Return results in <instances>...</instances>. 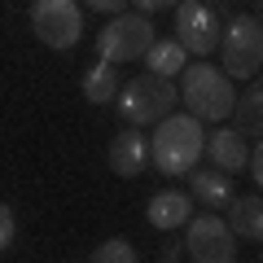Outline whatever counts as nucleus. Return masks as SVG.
Segmentation results:
<instances>
[{
	"mask_svg": "<svg viewBox=\"0 0 263 263\" xmlns=\"http://www.w3.org/2000/svg\"><path fill=\"white\" fill-rule=\"evenodd\" d=\"M206 132L197 114H162L154 123V141H149V162L162 176H189L202 158Z\"/></svg>",
	"mask_w": 263,
	"mask_h": 263,
	"instance_id": "obj_1",
	"label": "nucleus"
},
{
	"mask_svg": "<svg viewBox=\"0 0 263 263\" xmlns=\"http://www.w3.org/2000/svg\"><path fill=\"white\" fill-rule=\"evenodd\" d=\"M180 75H184V105L197 114V119L224 123L228 114H233L237 92H233V79H228V75H219L215 66H206V62L184 66Z\"/></svg>",
	"mask_w": 263,
	"mask_h": 263,
	"instance_id": "obj_2",
	"label": "nucleus"
},
{
	"mask_svg": "<svg viewBox=\"0 0 263 263\" xmlns=\"http://www.w3.org/2000/svg\"><path fill=\"white\" fill-rule=\"evenodd\" d=\"M224 75L228 79H254L259 75V66H263V22L259 13H237L233 22H228L224 31Z\"/></svg>",
	"mask_w": 263,
	"mask_h": 263,
	"instance_id": "obj_3",
	"label": "nucleus"
},
{
	"mask_svg": "<svg viewBox=\"0 0 263 263\" xmlns=\"http://www.w3.org/2000/svg\"><path fill=\"white\" fill-rule=\"evenodd\" d=\"M149 40H154L149 13H114L101 27V35H97V48H101V62L123 66V62H136L149 48Z\"/></svg>",
	"mask_w": 263,
	"mask_h": 263,
	"instance_id": "obj_4",
	"label": "nucleus"
},
{
	"mask_svg": "<svg viewBox=\"0 0 263 263\" xmlns=\"http://www.w3.org/2000/svg\"><path fill=\"white\" fill-rule=\"evenodd\" d=\"M176 97L180 92L162 75H145V79H132L127 88H119V114L132 127H145V123H158L162 114L176 110Z\"/></svg>",
	"mask_w": 263,
	"mask_h": 263,
	"instance_id": "obj_5",
	"label": "nucleus"
},
{
	"mask_svg": "<svg viewBox=\"0 0 263 263\" xmlns=\"http://www.w3.org/2000/svg\"><path fill=\"white\" fill-rule=\"evenodd\" d=\"M31 27L48 48H75L79 35H84V13H79L75 0H35Z\"/></svg>",
	"mask_w": 263,
	"mask_h": 263,
	"instance_id": "obj_6",
	"label": "nucleus"
},
{
	"mask_svg": "<svg viewBox=\"0 0 263 263\" xmlns=\"http://www.w3.org/2000/svg\"><path fill=\"white\" fill-rule=\"evenodd\" d=\"M184 250L197 263H233L237 259V237L219 215H189V233H184Z\"/></svg>",
	"mask_w": 263,
	"mask_h": 263,
	"instance_id": "obj_7",
	"label": "nucleus"
},
{
	"mask_svg": "<svg viewBox=\"0 0 263 263\" xmlns=\"http://www.w3.org/2000/svg\"><path fill=\"white\" fill-rule=\"evenodd\" d=\"M176 40L184 44V53L206 57L219 44V18L206 9V0H176Z\"/></svg>",
	"mask_w": 263,
	"mask_h": 263,
	"instance_id": "obj_8",
	"label": "nucleus"
},
{
	"mask_svg": "<svg viewBox=\"0 0 263 263\" xmlns=\"http://www.w3.org/2000/svg\"><path fill=\"white\" fill-rule=\"evenodd\" d=\"M110 167H114V176H123V180H136L145 167H149V141L141 136V127H132V123H127V127L114 136Z\"/></svg>",
	"mask_w": 263,
	"mask_h": 263,
	"instance_id": "obj_9",
	"label": "nucleus"
},
{
	"mask_svg": "<svg viewBox=\"0 0 263 263\" xmlns=\"http://www.w3.org/2000/svg\"><path fill=\"white\" fill-rule=\"evenodd\" d=\"M145 215H149V224L162 228V233H171V228H184L189 215H193V197L180 193V189H162V193L149 197Z\"/></svg>",
	"mask_w": 263,
	"mask_h": 263,
	"instance_id": "obj_10",
	"label": "nucleus"
},
{
	"mask_svg": "<svg viewBox=\"0 0 263 263\" xmlns=\"http://www.w3.org/2000/svg\"><path fill=\"white\" fill-rule=\"evenodd\" d=\"M246 149H250V145H246V136L237 127H215L206 136V145H202V154H211V162H215L219 171H228V176L246 167Z\"/></svg>",
	"mask_w": 263,
	"mask_h": 263,
	"instance_id": "obj_11",
	"label": "nucleus"
},
{
	"mask_svg": "<svg viewBox=\"0 0 263 263\" xmlns=\"http://www.w3.org/2000/svg\"><path fill=\"white\" fill-rule=\"evenodd\" d=\"M228 228H233V237H241V241H263V202L259 193H246V197H233L228 202Z\"/></svg>",
	"mask_w": 263,
	"mask_h": 263,
	"instance_id": "obj_12",
	"label": "nucleus"
},
{
	"mask_svg": "<svg viewBox=\"0 0 263 263\" xmlns=\"http://www.w3.org/2000/svg\"><path fill=\"white\" fill-rule=\"evenodd\" d=\"M189 176H193V180H189V184H193V189H189V197H193V202H202V206H211V211H219V206H228V202H233V180H228V171H189Z\"/></svg>",
	"mask_w": 263,
	"mask_h": 263,
	"instance_id": "obj_13",
	"label": "nucleus"
},
{
	"mask_svg": "<svg viewBox=\"0 0 263 263\" xmlns=\"http://www.w3.org/2000/svg\"><path fill=\"white\" fill-rule=\"evenodd\" d=\"M228 119H233V127L241 132V136H254V141H259V132H263V88H259V79L233 101V114H228Z\"/></svg>",
	"mask_w": 263,
	"mask_h": 263,
	"instance_id": "obj_14",
	"label": "nucleus"
},
{
	"mask_svg": "<svg viewBox=\"0 0 263 263\" xmlns=\"http://www.w3.org/2000/svg\"><path fill=\"white\" fill-rule=\"evenodd\" d=\"M141 57L149 66V75H162V79H176L184 70V44L180 40H149V48Z\"/></svg>",
	"mask_w": 263,
	"mask_h": 263,
	"instance_id": "obj_15",
	"label": "nucleus"
},
{
	"mask_svg": "<svg viewBox=\"0 0 263 263\" xmlns=\"http://www.w3.org/2000/svg\"><path fill=\"white\" fill-rule=\"evenodd\" d=\"M84 97L92 105H110L114 97H119V66L114 62H97L84 75Z\"/></svg>",
	"mask_w": 263,
	"mask_h": 263,
	"instance_id": "obj_16",
	"label": "nucleus"
},
{
	"mask_svg": "<svg viewBox=\"0 0 263 263\" xmlns=\"http://www.w3.org/2000/svg\"><path fill=\"white\" fill-rule=\"evenodd\" d=\"M92 263H136L141 254H136V246L123 241V237H110V241H101L92 254H88Z\"/></svg>",
	"mask_w": 263,
	"mask_h": 263,
	"instance_id": "obj_17",
	"label": "nucleus"
},
{
	"mask_svg": "<svg viewBox=\"0 0 263 263\" xmlns=\"http://www.w3.org/2000/svg\"><path fill=\"white\" fill-rule=\"evenodd\" d=\"M13 228H18V224H13V211L5 206V202H0V250H5V246L13 241Z\"/></svg>",
	"mask_w": 263,
	"mask_h": 263,
	"instance_id": "obj_18",
	"label": "nucleus"
},
{
	"mask_svg": "<svg viewBox=\"0 0 263 263\" xmlns=\"http://www.w3.org/2000/svg\"><path fill=\"white\" fill-rule=\"evenodd\" d=\"M246 171L254 176V184H263V154H259V145H254V154L246 149Z\"/></svg>",
	"mask_w": 263,
	"mask_h": 263,
	"instance_id": "obj_19",
	"label": "nucleus"
},
{
	"mask_svg": "<svg viewBox=\"0 0 263 263\" xmlns=\"http://www.w3.org/2000/svg\"><path fill=\"white\" fill-rule=\"evenodd\" d=\"M132 5H136V9H141V13H149V18H154V13H158V9H171L176 0H132Z\"/></svg>",
	"mask_w": 263,
	"mask_h": 263,
	"instance_id": "obj_20",
	"label": "nucleus"
},
{
	"mask_svg": "<svg viewBox=\"0 0 263 263\" xmlns=\"http://www.w3.org/2000/svg\"><path fill=\"white\" fill-rule=\"evenodd\" d=\"M84 5H88V9H101V13H119L127 0H84Z\"/></svg>",
	"mask_w": 263,
	"mask_h": 263,
	"instance_id": "obj_21",
	"label": "nucleus"
},
{
	"mask_svg": "<svg viewBox=\"0 0 263 263\" xmlns=\"http://www.w3.org/2000/svg\"><path fill=\"white\" fill-rule=\"evenodd\" d=\"M180 250H184V246H180V241H176V237H171V241H167V246H162V259H180Z\"/></svg>",
	"mask_w": 263,
	"mask_h": 263,
	"instance_id": "obj_22",
	"label": "nucleus"
}]
</instances>
